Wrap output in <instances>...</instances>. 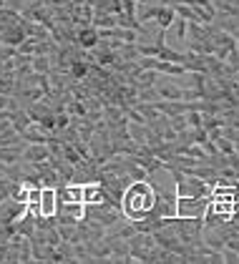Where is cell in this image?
<instances>
[{
    "mask_svg": "<svg viewBox=\"0 0 239 264\" xmlns=\"http://www.w3.org/2000/svg\"><path fill=\"white\" fill-rule=\"evenodd\" d=\"M98 41H101V38H98V28H96V26L88 23V26H78V28H76V43H78L83 51L96 48Z\"/></svg>",
    "mask_w": 239,
    "mask_h": 264,
    "instance_id": "obj_4",
    "label": "cell"
},
{
    "mask_svg": "<svg viewBox=\"0 0 239 264\" xmlns=\"http://www.w3.org/2000/svg\"><path fill=\"white\" fill-rule=\"evenodd\" d=\"M151 206H154V189H151L149 179H144V181H131V184L124 189L121 211L126 214V219H131V221L146 219Z\"/></svg>",
    "mask_w": 239,
    "mask_h": 264,
    "instance_id": "obj_1",
    "label": "cell"
},
{
    "mask_svg": "<svg viewBox=\"0 0 239 264\" xmlns=\"http://www.w3.org/2000/svg\"><path fill=\"white\" fill-rule=\"evenodd\" d=\"M48 156H51L48 144H26V149H23V161H31V164L46 161Z\"/></svg>",
    "mask_w": 239,
    "mask_h": 264,
    "instance_id": "obj_5",
    "label": "cell"
},
{
    "mask_svg": "<svg viewBox=\"0 0 239 264\" xmlns=\"http://www.w3.org/2000/svg\"><path fill=\"white\" fill-rule=\"evenodd\" d=\"M156 58L159 61H169V63H184V53H179V51H174L169 46H161L159 53H156Z\"/></svg>",
    "mask_w": 239,
    "mask_h": 264,
    "instance_id": "obj_8",
    "label": "cell"
},
{
    "mask_svg": "<svg viewBox=\"0 0 239 264\" xmlns=\"http://www.w3.org/2000/svg\"><path fill=\"white\" fill-rule=\"evenodd\" d=\"M221 259H224L226 264H236V261H239V254H236L234 249H229V246H221Z\"/></svg>",
    "mask_w": 239,
    "mask_h": 264,
    "instance_id": "obj_12",
    "label": "cell"
},
{
    "mask_svg": "<svg viewBox=\"0 0 239 264\" xmlns=\"http://www.w3.org/2000/svg\"><path fill=\"white\" fill-rule=\"evenodd\" d=\"M189 128H201V111H186Z\"/></svg>",
    "mask_w": 239,
    "mask_h": 264,
    "instance_id": "obj_10",
    "label": "cell"
},
{
    "mask_svg": "<svg viewBox=\"0 0 239 264\" xmlns=\"http://www.w3.org/2000/svg\"><path fill=\"white\" fill-rule=\"evenodd\" d=\"M154 21H156V26H159L161 31H169V28L174 26V21H176V11H174L171 6H159Z\"/></svg>",
    "mask_w": 239,
    "mask_h": 264,
    "instance_id": "obj_7",
    "label": "cell"
},
{
    "mask_svg": "<svg viewBox=\"0 0 239 264\" xmlns=\"http://www.w3.org/2000/svg\"><path fill=\"white\" fill-rule=\"evenodd\" d=\"M3 6H6V3H3V0H0V8H3Z\"/></svg>",
    "mask_w": 239,
    "mask_h": 264,
    "instance_id": "obj_13",
    "label": "cell"
},
{
    "mask_svg": "<svg viewBox=\"0 0 239 264\" xmlns=\"http://www.w3.org/2000/svg\"><path fill=\"white\" fill-rule=\"evenodd\" d=\"M174 28H176V38L184 43V41H186V21L176 16V21H174Z\"/></svg>",
    "mask_w": 239,
    "mask_h": 264,
    "instance_id": "obj_11",
    "label": "cell"
},
{
    "mask_svg": "<svg viewBox=\"0 0 239 264\" xmlns=\"http://www.w3.org/2000/svg\"><path fill=\"white\" fill-rule=\"evenodd\" d=\"M31 66H33V71L36 73H51V56H33L31 58Z\"/></svg>",
    "mask_w": 239,
    "mask_h": 264,
    "instance_id": "obj_9",
    "label": "cell"
},
{
    "mask_svg": "<svg viewBox=\"0 0 239 264\" xmlns=\"http://www.w3.org/2000/svg\"><path fill=\"white\" fill-rule=\"evenodd\" d=\"M154 88H156L159 98H166V101H184V86H181V83H174L171 76H164V78H161V73H159Z\"/></svg>",
    "mask_w": 239,
    "mask_h": 264,
    "instance_id": "obj_3",
    "label": "cell"
},
{
    "mask_svg": "<svg viewBox=\"0 0 239 264\" xmlns=\"http://www.w3.org/2000/svg\"><path fill=\"white\" fill-rule=\"evenodd\" d=\"M211 196H176V216H204Z\"/></svg>",
    "mask_w": 239,
    "mask_h": 264,
    "instance_id": "obj_2",
    "label": "cell"
},
{
    "mask_svg": "<svg viewBox=\"0 0 239 264\" xmlns=\"http://www.w3.org/2000/svg\"><path fill=\"white\" fill-rule=\"evenodd\" d=\"M38 206H41V214L43 216H53L56 214V189L53 186H43L41 199H38Z\"/></svg>",
    "mask_w": 239,
    "mask_h": 264,
    "instance_id": "obj_6",
    "label": "cell"
}]
</instances>
